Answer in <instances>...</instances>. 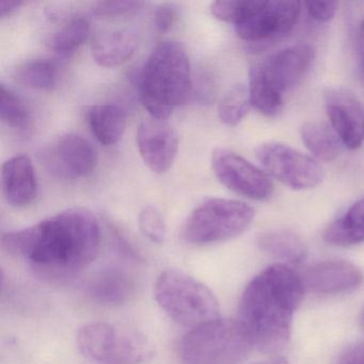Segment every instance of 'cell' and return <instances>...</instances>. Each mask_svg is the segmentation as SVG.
<instances>
[{
    "label": "cell",
    "mask_w": 364,
    "mask_h": 364,
    "mask_svg": "<svg viewBox=\"0 0 364 364\" xmlns=\"http://www.w3.org/2000/svg\"><path fill=\"white\" fill-rule=\"evenodd\" d=\"M137 146L146 167L157 174L169 171L178 150V136L167 120L150 118L138 127Z\"/></svg>",
    "instance_id": "8fae6325"
},
{
    "label": "cell",
    "mask_w": 364,
    "mask_h": 364,
    "mask_svg": "<svg viewBox=\"0 0 364 364\" xmlns=\"http://www.w3.org/2000/svg\"><path fill=\"white\" fill-rule=\"evenodd\" d=\"M191 65L182 44H157L142 68L139 97L151 118L168 120L173 110L187 103L193 95Z\"/></svg>",
    "instance_id": "3957f363"
},
{
    "label": "cell",
    "mask_w": 364,
    "mask_h": 364,
    "mask_svg": "<svg viewBox=\"0 0 364 364\" xmlns=\"http://www.w3.org/2000/svg\"><path fill=\"white\" fill-rule=\"evenodd\" d=\"M300 8L297 0H263L261 7L250 18L235 27L236 33L247 42L282 37L295 26Z\"/></svg>",
    "instance_id": "9c48e42d"
},
{
    "label": "cell",
    "mask_w": 364,
    "mask_h": 364,
    "mask_svg": "<svg viewBox=\"0 0 364 364\" xmlns=\"http://www.w3.org/2000/svg\"><path fill=\"white\" fill-rule=\"evenodd\" d=\"M253 348L237 319L219 318L191 328L180 343L183 364H240Z\"/></svg>",
    "instance_id": "277c9868"
},
{
    "label": "cell",
    "mask_w": 364,
    "mask_h": 364,
    "mask_svg": "<svg viewBox=\"0 0 364 364\" xmlns=\"http://www.w3.org/2000/svg\"><path fill=\"white\" fill-rule=\"evenodd\" d=\"M361 323H362V327H363V329H364V310H363V312H362Z\"/></svg>",
    "instance_id": "74e56055"
},
{
    "label": "cell",
    "mask_w": 364,
    "mask_h": 364,
    "mask_svg": "<svg viewBox=\"0 0 364 364\" xmlns=\"http://www.w3.org/2000/svg\"><path fill=\"white\" fill-rule=\"evenodd\" d=\"M262 3L263 0H219L212 4L210 12L217 20L236 27L250 18Z\"/></svg>",
    "instance_id": "83f0119b"
},
{
    "label": "cell",
    "mask_w": 364,
    "mask_h": 364,
    "mask_svg": "<svg viewBox=\"0 0 364 364\" xmlns=\"http://www.w3.org/2000/svg\"><path fill=\"white\" fill-rule=\"evenodd\" d=\"M306 9H308L309 14L312 16L314 20L318 22H329L330 20L336 16V9H338V4L334 1H310L306 3Z\"/></svg>",
    "instance_id": "d6a6232c"
},
{
    "label": "cell",
    "mask_w": 364,
    "mask_h": 364,
    "mask_svg": "<svg viewBox=\"0 0 364 364\" xmlns=\"http://www.w3.org/2000/svg\"><path fill=\"white\" fill-rule=\"evenodd\" d=\"M338 364H364V344L348 347L341 355Z\"/></svg>",
    "instance_id": "836d02e7"
},
{
    "label": "cell",
    "mask_w": 364,
    "mask_h": 364,
    "mask_svg": "<svg viewBox=\"0 0 364 364\" xmlns=\"http://www.w3.org/2000/svg\"><path fill=\"white\" fill-rule=\"evenodd\" d=\"M257 161L272 178L294 191L315 188L323 180L318 164L280 142H266L257 149Z\"/></svg>",
    "instance_id": "52a82bcc"
},
{
    "label": "cell",
    "mask_w": 364,
    "mask_h": 364,
    "mask_svg": "<svg viewBox=\"0 0 364 364\" xmlns=\"http://www.w3.org/2000/svg\"><path fill=\"white\" fill-rule=\"evenodd\" d=\"M139 228L141 233L156 244H163L166 240V223L161 212L154 206H146L139 215Z\"/></svg>",
    "instance_id": "f546056e"
},
{
    "label": "cell",
    "mask_w": 364,
    "mask_h": 364,
    "mask_svg": "<svg viewBox=\"0 0 364 364\" xmlns=\"http://www.w3.org/2000/svg\"><path fill=\"white\" fill-rule=\"evenodd\" d=\"M87 117L91 132L100 144L114 146L122 138L127 127V114L120 106H92Z\"/></svg>",
    "instance_id": "ffe728a7"
},
{
    "label": "cell",
    "mask_w": 364,
    "mask_h": 364,
    "mask_svg": "<svg viewBox=\"0 0 364 364\" xmlns=\"http://www.w3.org/2000/svg\"><path fill=\"white\" fill-rule=\"evenodd\" d=\"M133 293V280L127 272L119 269L100 272L88 285L89 296L100 304H124Z\"/></svg>",
    "instance_id": "d6986e66"
},
{
    "label": "cell",
    "mask_w": 364,
    "mask_h": 364,
    "mask_svg": "<svg viewBox=\"0 0 364 364\" xmlns=\"http://www.w3.org/2000/svg\"><path fill=\"white\" fill-rule=\"evenodd\" d=\"M253 208L238 200L212 198L195 208L183 225L182 236L191 245H210L237 237L255 219Z\"/></svg>",
    "instance_id": "8992f818"
},
{
    "label": "cell",
    "mask_w": 364,
    "mask_h": 364,
    "mask_svg": "<svg viewBox=\"0 0 364 364\" xmlns=\"http://www.w3.org/2000/svg\"><path fill=\"white\" fill-rule=\"evenodd\" d=\"M46 161L53 173L70 180L87 178L97 165L95 149L77 134H65L53 142Z\"/></svg>",
    "instance_id": "7c38bea8"
},
{
    "label": "cell",
    "mask_w": 364,
    "mask_h": 364,
    "mask_svg": "<svg viewBox=\"0 0 364 364\" xmlns=\"http://www.w3.org/2000/svg\"><path fill=\"white\" fill-rule=\"evenodd\" d=\"M22 1H1L0 3V16L1 18H6V16H12L14 12L18 11L21 7H22Z\"/></svg>",
    "instance_id": "e575fe53"
},
{
    "label": "cell",
    "mask_w": 364,
    "mask_h": 364,
    "mask_svg": "<svg viewBox=\"0 0 364 364\" xmlns=\"http://www.w3.org/2000/svg\"><path fill=\"white\" fill-rule=\"evenodd\" d=\"M325 105L331 127L338 139L349 150L360 148L364 142V106L349 89H328Z\"/></svg>",
    "instance_id": "30bf717a"
},
{
    "label": "cell",
    "mask_w": 364,
    "mask_h": 364,
    "mask_svg": "<svg viewBox=\"0 0 364 364\" xmlns=\"http://www.w3.org/2000/svg\"><path fill=\"white\" fill-rule=\"evenodd\" d=\"M155 299L181 325L195 328L219 318V302L203 283L186 272L167 269L155 283Z\"/></svg>",
    "instance_id": "5b68a950"
},
{
    "label": "cell",
    "mask_w": 364,
    "mask_h": 364,
    "mask_svg": "<svg viewBox=\"0 0 364 364\" xmlns=\"http://www.w3.org/2000/svg\"><path fill=\"white\" fill-rule=\"evenodd\" d=\"M3 193L8 203L16 208L29 205L37 196L38 182L33 161L18 155L6 161L1 169Z\"/></svg>",
    "instance_id": "9a60e30c"
},
{
    "label": "cell",
    "mask_w": 364,
    "mask_h": 364,
    "mask_svg": "<svg viewBox=\"0 0 364 364\" xmlns=\"http://www.w3.org/2000/svg\"><path fill=\"white\" fill-rule=\"evenodd\" d=\"M251 106L248 88L242 84L235 85L219 102V119L229 127H235L244 120Z\"/></svg>",
    "instance_id": "484cf974"
},
{
    "label": "cell",
    "mask_w": 364,
    "mask_h": 364,
    "mask_svg": "<svg viewBox=\"0 0 364 364\" xmlns=\"http://www.w3.org/2000/svg\"><path fill=\"white\" fill-rule=\"evenodd\" d=\"M137 38L131 29H114L97 33L91 43L93 60L104 68L124 65L134 56Z\"/></svg>",
    "instance_id": "2e32d148"
},
{
    "label": "cell",
    "mask_w": 364,
    "mask_h": 364,
    "mask_svg": "<svg viewBox=\"0 0 364 364\" xmlns=\"http://www.w3.org/2000/svg\"><path fill=\"white\" fill-rule=\"evenodd\" d=\"M176 20V9L170 4H163L157 7L154 14V24L159 33H168Z\"/></svg>",
    "instance_id": "1f68e13d"
},
{
    "label": "cell",
    "mask_w": 364,
    "mask_h": 364,
    "mask_svg": "<svg viewBox=\"0 0 364 364\" xmlns=\"http://www.w3.org/2000/svg\"><path fill=\"white\" fill-rule=\"evenodd\" d=\"M255 364H289V362L281 357L270 358V359L265 360V361L257 362Z\"/></svg>",
    "instance_id": "d590c367"
},
{
    "label": "cell",
    "mask_w": 364,
    "mask_h": 364,
    "mask_svg": "<svg viewBox=\"0 0 364 364\" xmlns=\"http://www.w3.org/2000/svg\"><path fill=\"white\" fill-rule=\"evenodd\" d=\"M248 90L251 105L264 116L274 117L282 109V95L266 82L257 65L250 69Z\"/></svg>",
    "instance_id": "cb8c5ba5"
},
{
    "label": "cell",
    "mask_w": 364,
    "mask_h": 364,
    "mask_svg": "<svg viewBox=\"0 0 364 364\" xmlns=\"http://www.w3.org/2000/svg\"><path fill=\"white\" fill-rule=\"evenodd\" d=\"M300 136L309 152L321 161H332L338 156L340 141L332 127L323 122L310 121L300 127Z\"/></svg>",
    "instance_id": "44dd1931"
},
{
    "label": "cell",
    "mask_w": 364,
    "mask_h": 364,
    "mask_svg": "<svg viewBox=\"0 0 364 364\" xmlns=\"http://www.w3.org/2000/svg\"><path fill=\"white\" fill-rule=\"evenodd\" d=\"M360 43H361L362 52L364 54V21L361 25V29H360Z\"/></svg>",
    "instance_id": "8d00e7d4"
},
{
    "label": "cell",
    "mask_w": 364,
    "mask_h": 364,
    "mask_svg": "<svg viewBox=\"0 0 364 364\" xmlns=\"http://www.w3.org/2000/svg\"><path fill=\"white\" fill-rule=\"evenodd\" d=\"M90 33V25L84 18H72L50 40V48L59 54H70L84 44Z\"/></svg>",
    "instance_id": "4316f807"
},
{
    "label": "cell",
    "mask_w": 364,
    "mask_h": 364,
    "mask_svg": "<svg viewBox=\"0 0 364 364\" xmlns=\"http://www.w3.org/2000/svg\"><path fill=\"white\" fill-rule=\"evenodd\" d=\"M154 355L152 345L144 336L139 334H124L121 336L119 357H122L127 361L146 362Z\"/></svg>",
    "instance_id": "f1b7e54d"
},
{
    "label": "cell",
    "mask_w": 364,
    "mask_h": 364,
    "mask_svg": "<svg viewBox=\"0 0 364 364\" xmlns=\"http://www.w3.org/2000/svg\"><path fill=\"white\" fill-rule=\"evenodd\" d=\"M304 289L325 295L348 293L363 281L361 269L344 259H328L311 266L301 277Z\"/></svg>",
    "instance_id": "5bb4252c"
},
{
    "label": "cell",
    "mask_w": 364,
    "mask_h": 364,
    "mask_svg": "<svg viewBox=\"0 0 364 364\" xmlns=\"http://www.w3.org/2000/svg\"><path fill=\"white\" fill-rule=\"evenodd\" d=\"M121 336L114 327L93 321L80 328L77 344L82 355L93 361L103 362L119 357Z\"/></svg>",
    "instance_id": "e0dca14e"
},
{
    "label": "cell",
    "mask_w": 364,
    "mask_h": 364,
    "mask_svg": "<svg viewBox=\"0 0 364 364\" xmlns=\"http://www.w3.org/2000/svg\"><path fill=\"white\" fill-rule=\"evenodd\" d=\"M0 119L8 127L27 132L33 127V118L24 102L5 85H0Z\"/></svg>",
    "instance_id": "d4e9b609"
},
{
    "label": "cell",
    "mask_w": 364,
    "mask_h": 364,
    "mask_svg": "<svg viewBox=\"0 0 364 364\" xmlns=\"http://www.w3.org/2000/svg\"><path fill=\"white\" fill-rule=\"evenodd\" d=\"M212 168L221 184L242 197L263 201L272 196V183L267 174L232 151L216 149Z\"/></svg>",
    "instance_id": "ba28073f"
},
{
    "label": "cell",
    "mask_w": 364,
    "mask_h": 364,
    "mask_svg": "<svg viewBox=\"0 0 364 364\" xmlns=\"http://www.w3.org/2000/svg\"><path fill=\"white\" fill-rule=\"evenodd\" d=\"M259 246L264 252L291 264H299L306 255L301 238L287 230H274L259 236Z\"/></svg>",
    "instance_id": "7402d4cb"
},
{
    "label": "cell",
    "mask_w": 364,
    "mask_h": 364,
    "mask_svg": "<svg viewBox=\"0 0 364 364\" xmlns=\"http://www.w3.org/2000/svg\"><path fill=\"white\" fill-rule=\"evenodd\" d=\"M144 6L140 1H129V0H117V1H100L95 4L92 14L101 18H114V16H125L133 14Z\"/></svg>",
    "instance_id": "4dcf8cb0"
},
{
    "label": "cell",
    "mask_w": 364,
    "mask_h": 364,
    "mask_svg": "<svg viewBox=\"0 0 364 364\" xmlns=\"http://www.w3.org/2000/svg\"><path fill=\"white\" fill-rule=\"evenodd\" d=\"M97 217L82 208L63 210L26 229L3 236L9 255L28 262L46 276H74L88 267L100 250Z\"/></svg>",
    "instance_id": "6da1fadb"
},
{
    "label": "cell",
    "mask_w": 364,
    "mask_h": 364,
    "mask_svg": "<svg viewBox=\"0 0 364 364\" xmlns=\"http://www.w3.org/2000/svg\"><path fill=\"white\" fill-rule=\"evenodd\" d=\"M328 244L349 247L364 242V197L355 201L348 210L323 232Z\"/></svg>",
    "instance_id": "ac0fdd59"
},
{
    "label": "cell",
    "mask_w": 364,
    "mask_h": 364,
    "mask_svg": "<svg viewBox=\"0 0 364 364\" xmlns=\"http://www.w3.org/2000/svg\"><path fill=\"white\" fill-rule=\"evenodd\" d=\"M315 52L309 44H296L257 65L270 87L281 95L293 90L306 77L314 60Z\"/></svg>",
    "instance_id": "4fadbf2b"
},
{
    "label": "cell",
    "mask_w": 364,
    "mask_h": 364,
    "mask_svg": "<svg viewBox=\"0 0 364 364\" xmlns=\"http://www.w3.org/2000/svg\"><path fill=\"white\" fill-rule=\"evenodd\" d=\"M304 291L301 276L285 264L270 265L250 281L240 298L237 321L253 347L267 353L285 348Z\"/></svg>",
    "instance_id": "7a4b0ae2"
},
{
    "label": "cell",
    "mask_w": 364,
    "mask_h": 364,
    "mask_svg": "<svg viewBox=\"0 0 364 364\" xmlns=\"http://www.w3.org/2000/svg\"><path fill=\"white\" fill-rule=\"evenodd\" d=\"M14 78L20 84L37 90H54L58 84L59 68L50 58H36L21 63L14 70Z\"/></svg>",
    "instance_id": "603a6c76"
}]
</instances>
